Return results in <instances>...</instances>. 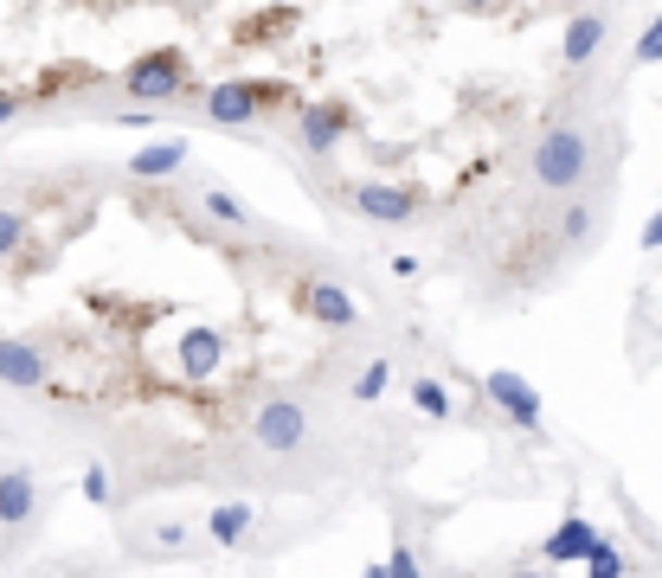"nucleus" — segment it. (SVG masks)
<instances>
[{
	"label": "nucleus",
	"mask_w": 662,
	"mask_h": 578,
	"mask_svg": "<svg viewBox=\"0 0 662 578\" xmlns=\"http://www.w3.org/2000/svg\"><path fill=\"white\" fill-rule=\"evenodd\" d=\"M489 399H496V405H502V412L515 418L521 431H540V399H534V392L521 386L515 373H489Z\"/></svg>",
	"instance_id": "nucleus-4"
},
{
	"label": "nucleus",
	"mask_w": 662,
	"mask_h": 578,
	"mask_svg": "<svg viewBox=\"0 0 662 578\" xmlns=\"http://www.w3.org/2000/svg\"><path fill=\"white\" fill-rule=\"evenodd\" d=\"M386 379H392V366H386V361H373L367 373L354 379V399H379V392H386Z\"/></svg>",
	"instance_id": "nucleus-10"
},
{
	"label": "nucleus",
	"mask_w": 662,
	"mask_h": 578,
	"mask_svg": "<svg viewBox=\"0 0 662 578\" xmlns=\"http://www.w3.org/2000/svg\"><path fill=\"white\" fill-rule=\"evenodd\" d=\"M502 578H547V573H502Z\"/></svg>",
	"instance_id": "nucleus-14"
},
{
	"label": "nucleus",
	"mask_w": 662,
	"mask_h": 578,
	"mask_svg": "<svg viewBox=\"0 0 662 578\" xmlns=\"http://www.w3.org/2000/svg\"><path fill=\"white\" fill-rule=\"evenodd\" d=\"M586 573H591V578H624V560H617L611 546H598V553L586 560Z\"/></svg>",
	"instance_id": "nucleus-11"
},
{
	"label": "nucleus",
	"mask_w": 662,
	"mask_h": 578,
	"mask_svg": "<svg viewBox=\"0 0 662 578\" xmlns=\"http://www.w3.org/2000/svg\"><path fill=\"white\" fill-rule=\"evenodd\" d=\"M386 566H392V578H419V553H412V546H405V540H399V546H392V560H386Z\"/></svg>",
	"instance_id": "nucleus-12"
},
{
	"label": "nucleus",
	"mask_w": 662,
	"mask_h": 578,
	"mask_svg": "<svg viewBox=\"0 0 662 578\" xmlns=\"http://www.w3.org/2000/svg\"><path fill=\"white\" fill-rule=\"evenodd\" d=\"M180 154H187V148H180V142H167V148H148L142 161H136V174H167V167H180Z\"/></svg>",
	"instance_id": "nucleus-9"
},
{
	"label": "nucleus",
	"mask_w": 662,
	"mask_h": 578,
	"mask_svg": "<svg viewBox=\"0 0 662 578\" xmlns=\"http://www.w3.org/2000/svg\"><path fill=\"white\" fill-rule=\"evenodd\" d=\"M0 379H7V386H46V379H52V361H46L33 341L7 335V341H0Z\"/></svg>",
	"instance_id": "nucleus-3"
},
{
	"label": "nucleus",
	"mask_w": 662,
	"mask_h": 578,
	"mask_svg": "<svg viewBox=\"0 0 662 578\" xmlns=\"http://www.w3.org/2000/svg\"><path fill=\"white\" fill-rule=\"evenodd\" d=\"M33 514H39V489H33V476H26V469L0 476V527H26Z\"/></svg>",
	"instance_id": "nucleus-6"
},
{
	"label": "nucleus",
	"mask_w": 662,
	"mask_h": 578,
	"mask_svg": "<svg viewBox=\"0 0 662 578\" xmlns=\"http://www.w3.org/2000/svg\"><path fill=\"white\" fill-rule=\"evenodd\" d=\"M302 315L315 322V328H328V335H348V328H361V309H354V296L341 284H328V277H309L302 284Z\"/></svg>",
	"instance_id": "nucleus-2"
},
{
	"label": "nucleus",
	"mask_w": 662,
	"mask_h": 578,
	"mask_svg": "<svg viewBox=\"0 0 662 578\" xmlns=\"http://www.w3.org/2000/svg\"><path fill=\"white\" fill-rule=\"evenodd\" d=\"M84 495H90V502H103V495H110V476H103V469H90V476H84Z\"/></svg>",
	"instance_id": "nucleus-13"
},
{
	"label": "nucleus",
	"mask_w": 662,
	"mask_h": 578,
	"mask_svg": "<svg viewBox=\"0 0 662 578\" xmlns=\"http://www.w3.org/2000/svg\"><path fill=\"white\" fill-rule=\"evenodd\" d=\"M207 533L220 540V546H232V540H245L251 533V502H225L207 514Z\"/></svg>",
	"instance_id": "nucleus-7"
},
{
	"label": "nucleus",
	"mask_w": 662,
	"mask_h": 578,
	"mask_svg": "<svg viewBox=\"0 0 662 578\" xmlns=\"http://www.w3.org/2000/svg\"><path fill=\"white\" fill-rule=\"evenodd\" d=\"M412 405H419L425 418H450V392H444L438 379H412Z\"/></svg>",
	"instance_id": "nucleus-8"
},
{
	"label": "nucleus",
	"mask_w": 662,
	"mask_h": 578,
	"mask_svg": "<svg viewBox=\"0 0 662 578\" xmlns=\"http://www.w3.org/2000/svg\"><path fill=\"white\" fill-rule=\"evenodd\" d=\"M598 546H604V540H598L586 520L573 514V520H566L560 533H547V546H540V553H547V566H573V560H591Z\"/></svg>",
	"instance_id": "nucleus-5"
},
{
	"label": "nucleus",
	"mask_w": 662,
	"mask_h": 578,
	"mask_svg": "<svg viewBox=\"0 0 662 578\" xmlns=\"http://www.w3.org/2000/svg\"><path fill=\"white\" fill-rule=\"evenodd\" d=\"M251 437H258L271 456L302 450V437H309V405H302V399H264L258 418H251Z\"/></svg>",
	"instance_id": "nucleus-1"
}]
</instances>
